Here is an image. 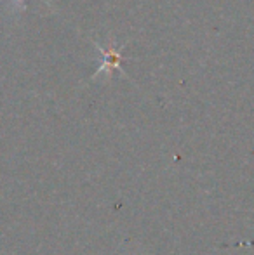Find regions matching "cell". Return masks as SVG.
<instances>
[{
	"label": "cell",
	"mask_w": 254,
	"mask_h": 255,
	"mask_svg": "<svg viewBox=\"0 0 254 255\" xmlns=\"http://www.w3.org/2000/svg\"><path fill=\"white\" fill-rule=\"evenodd\" d=\"M94 47L103 54V61H101V64L98 66V70L94 71L92 78H98V77H101V75L112 77L113 70L122 71V68H120V61H122L124 47H115L113 44H110V47L105 49V47H101L99 44H96V42H94ZM122 73H124V71H122ZM124 75H126V73H124Z\"/></svg>",
	"instance_id": "6da1fadb"
},
{
	"label": "cell",
	"mask_w": 254,
	"mask_h": 255,
	"mask_svg": "<svg viewBox=\"0 0 254 255\" xmlns=\"http://www.w3.org/2000/svg\"><path fill=\"white\" fill-rule=\"evenodd\" d=\"M0 2H2V0H0ZM42 2H44L47 7H51V3H49L47 0H42ZM24 9H26V3H24V0H12V10H16V12L19 10V12H21V10H24Z\"/></svg>",
	"instance_id": "7a4b0ae2"
}]
</instances>
